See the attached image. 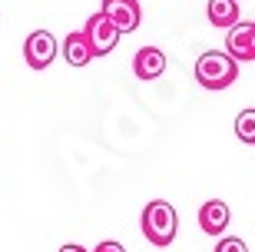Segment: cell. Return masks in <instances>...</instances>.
<instances>
[{
    "mask_svg": "<svg viewBox=\"0 0 255 252\" xmlns=\"http://www.w3.org/2000/svg\"><path fill=\"white\" fill-rule=\"evenodd\" d=\"M196 80L202 90H229L239 80V63L226 50H206L196 60Z\"/></svg>",
    "mask_w": 255,
    "mask_h": 252,
    "instance_id": "1",
    "label": "cell"
},
{
    "mask_svg": "<svg viewBox=\"0 0 255 252\" xmlns=\"http://www.w3.org/2000/svg\"><path fill=\"white\" fill-rule=\"evenodd\" d=\"M139 229L152 246L162 249V246H169L172 239H176V233H179V216H176V209H172L166 199H152V203L142 209Z\"/></svg>",
    "mask_w": 255,
    "mask_h": 252,
    "instance_id": "2",
    "label": "cell"
},
{
    "mask_svg": "<svg viewBox=\"0 0 255 252\" xmlns=\"http://www.w3.org/2000/svg\"><path fill=\"white\" fill-rule=\"evenodd\" d=\"M83 37L86 43H90V50H93V56H106V53H113L116 43H120V30L110 23V17L106 13H100L96 10L93 17H86V27H83Z\"/></svg>",
    "mask_w": 255,
    "mask_h": 252,
    "instance_id": "3",
    "label": "cell"
},
{
    "mask_svg": "<svg viewBox=\"0 0 255 252\" xmlns=\"http://www.w3.org/2000/svg\"><path fill=\"white\" fill-rule=\"evenodd\" d=\"M57 37L50 30H33L27 40H23V60H27L30 70H47L53 60H57Z\"/></svg>",
    "mask_w": 255,
    "mask_h": 252,
    "instance_id": "4",
    "label": "cell"
},
{
    "mask_svg": "<svg viewBox=\"0 0 255 252\" xmlns=\"http://www.w3.org/2000/svg\"><path fill=\"white\" fill-rule=\"evenodd\" d=\"M226 53L236 63H252L255 60V20H239L236 27H229Z\"/></svg>",
    "mask_w": 255,
    "mask_h": 252,
    "instance_id": "5",
    "label": "cell"
},
{
    "mask_svg": "<svg viewBox=\"0 0 255 252\" xmlns=\"http://www.w3.org/2000/svg\"><path fill=\"white\" fill-rule=\"evenodd\" d=\"M100 13H106L110 23H113L120 33H132V30H139V20H142L139 0H103Z\"/></svg>",
    "mask_w": 255,
    "mask_h": 252,
    "instance_id": "6",
    "label": "cell"
},
{
    "mask_svg": "<svg viewBox=\"0 0 255 252\" xmlns=\"http://www.w3.org/2000/svg\"><path fill=\"white\" fill-rule=\"evenodd\" d=\"M229 223H232V213H229V206L222 203V199H209V203H202V209H199V229L206 236H222L229 229Z\"/></svg>",
    "mask_w": 255,
    "mask_h": 252,
    "instance_id": "7",
    "label": "cell"
},
{
    "mask_svg": "<svg viewBox=\"0 0 255 252\" xmlns=\"http://www.w3.org/2000/svg\"><path fill=\"white\" fill-rule=\"evenodd\" d=\"M132 73L139 80H159L166 73V53L159 47H142L132 56Z\"/></svg>",
    "mask_w": 255,
    "mask_h": 252,
    "instance_id": "8",
    "label": "cell"
},
{
    "mask_svg": "<svg viewBox=\"0 0 255 252\" xmlns=\"http://www.w3.org/2000/svg\"><path fill=\"white\" fill-rule=\"evenodd\" d=\"M206 17H209L212 27L229 30V27H236L239 20H242V10H239V0H209Z\"/></svg>",
    "mask_w": 255,
    "mask_h": 252,
    "instance_id": "9",
    "label": "cell"
},
{
    "mask_svg": "<svg viewBox=\"0 0 255 252\" xmlns=\"http://www.w3.org/2000/svg\"><path fill=\"white\" fill-rule=\"evenodd\" d=\"M63 60L70 66H86L90 60H93V50H90V43H86L83 30H73V33L63 37Z\"/></svg>",
    "mask_w": 255,
    "mask_h": 252,
    "instance_id": "10",
    "label": "cell"
},
{
    "mask_svg": "<svg viewBox=\"0 0 255 252\" xmlns=\"http://www.w3.org/2000/svg\"><path fill=\"white\" fill-rule=\"evenodd\" d=\"M236 136L246 146H255V106H249L236 116Z\"/></svg>",
    "mask_w": 255,
    "mask_h": 252,
    "instance_id": "11",
    "label": "cell"
},
{
    "mask_svg": "<svg viewBox=\"0 0 255 252\" xmlns=\"http://www.w3.org/2000/svg\"><path fill=\"white\" fill-rule=\"evenodd\" d=\"M216 252H249L246 239H239V236H222L216 243Z\"/></svg>",
    "mask_w": 255,
    "mask_h": 252,
    "instance_id": "12",
    "label": "cell"
},
{
    "mask_svg": "<svg viewBox=\"0 0 255 252\" xmlns=\"http://www.w3.org/2000/svg\"><path fill=\"white\" fill-rule=\"evenodd\" d=\"M93 252H126V249H123V243H113V239H106V243H100Z\"/></svg>",
    "mask_w": 255,
    "mask_h": 252,
    "instance_id": "13",
    "label": "cell"
},
{
    "mask_svg": "<svg viewBox=\"0 0 255 252\" xmlns=\"http://www.w3.org/2000/svg\"><path fill=\"white\" fill-rule=\"evenodd\" d=\"M60 252H86L83 246H76V243H66V246H60Z\"/></svg>",
    "mask_w": 255,
    "mask_h": 252,
    "instance_id": "14",
    "label": "cell"
}]
</instances>
